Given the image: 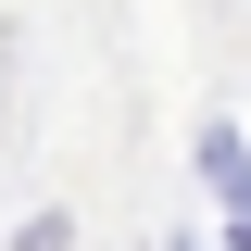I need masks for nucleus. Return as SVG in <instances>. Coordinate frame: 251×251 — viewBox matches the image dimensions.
<instances>
[{"label": "nucleus", "instance_id": "nucleus-1", "mask_svg": "<svg viewBox=\"0 0 251 251\" xmlns=\"http://www.w3.org/2000/svg\"><path fill=\"white\" fill-rule=\"evenodd\" d=\"M201 176H214V201H226V239L251 251V151H239V138H226V126H214V138H201Z\"/></svg>", "mask_w": 251, "mask_h": 251}]
</instances>
